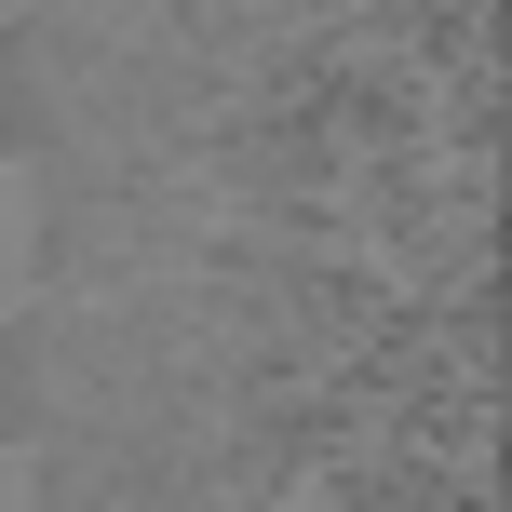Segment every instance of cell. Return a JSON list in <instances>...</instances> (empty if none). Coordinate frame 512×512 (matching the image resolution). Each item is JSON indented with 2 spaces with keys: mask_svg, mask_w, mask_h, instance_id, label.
<instances>
[{
  "mask_svg": "<svg viewBox=\"0 0 512 512\" xmlns=\"http://www.w3.org/2000/svg\"><path fill=\"white\" fill-rule=\"evenodd\" d=\"M41 297V189H27V162H0V324Z\"/></svg>",
  "mask_w": 512,
  "mask_h": 512,
  "instance_id": "cell-1",
  "label": "cell"
},
{
  "mask_svg": "<svg viewBox=\"0 0 512 512\" xmlns=\"http://www.w3.org/2000/svg\"><path fill=\"white\" fill-rule=\"evenodd\" d=\"M41 499V459H14V445H0V512H27Z\"/></svg>",
  "mask_w": 512,
  "mask_h": 512,
  "instance_id": "cell-2",
  "label": "cell"
},
{
  "mask_svg": "<svg viewBox=\"0 0 512 512\" xmlns=\"http://www.w3.org/2000/svg\"><path fill=\"white\" fill-rule=\"evenodd\" d=\"M14 14H27V0H0V27H14Z\"/></svg>",
  "mask_w": 512,
  "mask_h": 512,
  "instance_id": "cell-3",
  "label": "cell"
}]
</instances>
